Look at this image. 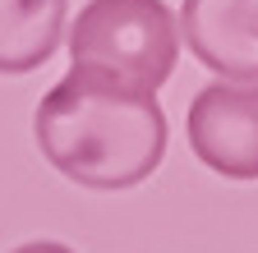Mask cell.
<instances>
[{
    "instance_id": "277c9868",
    "label": "cell",
    "mask_w": 258,
    "mask_h": 253,
    "mask_svg": "<svg viewBox=\"0 0 258 253\" xmlns=\"http://www.w3.org/2000/svg\"><path fill=\"white\" fill-rule=\"evenodd\" d=\"M180 42L217 78L258 83V0H184Z\"/></svg>"
},
{
    "instance_id": "6da1fadb",
    "label": "cell",
    "mask_w": 258,
    "mask_h": 253,
    "mask_svg": "<svg viewBox=\"0 0 258 253\" xmlns=\"http://www.w3.org/2000/svg\"><path fill=\"white\" fill-rule=\"evenodd\" d=\"M32 138L64 180L120 194L161 166L171 129L152 88H134L92 65H70L32 111Z\"/></svg>"
},
{
    "instance_id": "8992f818",
    "label": "cell",
    "mask_w": 258,
    "mask_h": 253,
    "mask_svg": "<svg viewBox=\"0 0 258 253\" xmlns=\"http://www.w3.org/2000/svg\"><path fill=\"white\" fill-rule=\"evenodd\" d=\"M14 253H74L70 244H55V239H32V244H19Z\"/></svg>"
},
{
    "instance_id": "3957f363",
    "label": "cell",
    "mask_w": 258,
    "mask_h": 253,
    "mask_svg": "<svg viewBox=\"0 0 258 253\" xmlns=\"http://www.w3.org/2000/svg\"><path fill=\"white\" fill-rule=\"evenodd\" d=\"M189 152L226 180H258V83L217 78L184 115Z\"/></svg>"
},
{
    "instance_id": "5b68a950",
    "label": "cell",
    "mask_w": 258,
    "mask_h": 253,
    "mask_svg": "<svg viewBox=\"0 0 258 253\" xmlns=\"http://www.w3.org/2000/svg\"><path fill=\"white\" fill-rule=\"evenodd\" d=\"M70 0H0V74H32L55 55Z\"/></svg>"
},
{
    "instance_id": "7a4b0ae2",
    "label": "cell",
    "mask_w": 258,
    "mask_h": 253,
    "mask_svg": "<svg viewBox=\"0 0 258 253\" xmlns=\"http://www.w3.org/2000/svg\"><path fill=\"white\" fill-rule=\"evenodd\" d=\"M180 60V23L166 0H88L70 28V65L161 88Z\"/></svg>"
}]
</instances>
